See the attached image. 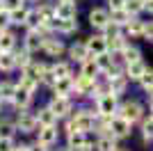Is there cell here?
Masks as SVG:
<instances>
[{
    "label": "cell",
    "mask_w": 153,
    "mask_h": 151,
    "mask_svg": "<svg viewBox=\"0 0 153 151\" xmlns=\"http://www.w3.org/2000/svg\"><path fill=\"white\" fill-rule=\"evenodd\" d=\"M94 117H96V110L94 108H87V105H73V110L69 112L66 117V133L69 131H85V133H91V126H94Z\"/></svg>",
    "instance_id": "1"
},
{
    "label": "cell",
    "mask_w": 153,
    "mask_h": 151,
    "mask_svg": "<svg viewBox=\"0 0 153 151\" xmlns=\"http://www.w3.org/2000/svg\"><path fill=\"white\" fill-rule=\"evenodd\" d=\"M144 112H146V108L142 105L140 101H123V103L117 105V114L123 117V119H128L133 126L142 119V114H144Z\"/></svg>",
    "instance_id": "2"
},
{
    "label": "cell",
    "mask_w": 153,
    "mask_h": 151,
    "mask_svg": "<svg viewBox=\"0 0 153 151\" xmlns=\"http://www.w3.org/2000/svg\"><path fill=\"white\" fill-rule=\"evenodd\" d=\"M14 126H16V133H21V135H32V133H37L39 121H37V117H34V112L21 110L16 121H14Z\"/></svg>",
    "instance_id": "3"
},
{
    "label": "cell",
    "mask_w": 153,
    "mask_h": 151,
    "mask_svg": "<svg viewBox=\"0 0 153 151\" xmlns=\"http://www.w3.org/2000/svg\"><path fill=\"white\" fill-rule=\"evenodd\" d=\"M41 53L48 57H62L66 53V44H64L62 39H57V34H46L44 37V44H41Z\"/></svg>",
    "instance_id": "4"
},
{
    "label": "cell",
    "mask_w": 153,
    "mask_h": 151,
    "mask_svg": "<svg viewBox=\"0 0 153 151\" xmlns=\"http://www.w3.org/2000/svg\"><path fill=\"white\" fill-rule=\"evenodd\" d=\"M73 99L71 96H57V94H53V99H51V103H48V108H51L53 112H55V117L57 119H66L69 117V112L73 110Z\"/></svg>",
    "instance_id": "5"
},
{
    "label": "cell",
    "mask_w": 153,
    "mask_h": 151,
    "mask_svg": "<svg viewBox=\"0 0 153 151\" xmlns=\"http://www.w3.org/2000/svg\"><path fill=\"white\" fill-rule=\"evenodd\" d=\"M110 135H114L117 140H126L133 135V124L119 114H112V119H110Z\"/></svg>",
    "instance_id": "6"
},
{
    "label": "cell",
    "mask_w": 153,
    "mask_h": 151,
    "mask_svg": "<svg viewBox=\"0 0 153 151\" xmlns=\"http://www.w3.org/2000/svg\"><path fill=\"white\" fill-rule=\"evenodd\" d=\"M103 78L108 80L110 94L119 96V99H121V96L126 94L128 85H130V80H128V78H126V73H123V71H117V73H112V76H103Z\"/></svg>",
    "instance_id": "7"
},
{
    "label": "cell",
    "mask_w": 153,
    "mask_h": 151,
    "mask_svg": "<svg viewBox=\"0 0 153 151\" xmlns=\"http://www.w3.org/2000/svg\"><path fill=\"white\" fill-rule=\"evenodd\" d=\"M57 140H59L57 124H55V126H39V128H37V142H39V144H44L46 149L55 147V144H57Z\"/></svg>",
    "instance_id": "8"
},
{
    "label": "cell",
    "mask_w": 153,
    "mask_h": 151,
    "mask_svg": "<svg viewBox=\"0 0 153 151\" xmlns=\"http://www.w3.org/2000/svg\"><path fill=\"white\" fill-rule=\"evenodd\" d=\"M94 110H96V114H117V105H119V96H114V94H103L101 99L94 103Z\"/></svg>",
    "instance_id": "9"
},
{
    "label": "cell",
    "mask_w": 153,
    "mask_h": 151,
    "mask_svg": "<svg viewBox=\"0 0 153 151\" xmlns=\"http://www.w3.org/2000/svg\"><path fill=\"white\" fill-rule=\"evenodd\" d=\"M32 99H34V94H32V92H27L25 87L16 85V89H14V96H12V101H9V103L16 108V112H21V110H27V108L32 105Z\"/></svg>",
    "instance_id": "10"
},
{
    "label": "cell",
    "mask_w": 153,
    "mask_h": 151,
    "mask_svg": "<svg viewBox=\"0 0 153 151\" xmlns=\"http://www.w3.org/2000/svg\"><path fill=\"white\" fill-rule=\"evenodd\" d=\"M98 80V78H96ZM96 80L94 78H85V76H73V99H78V96H89V92L94 89V85H96Z\"/></svg>",
    "instance_id": "11"
},
{
    "label": "cell",
    "mask_w": 153,
    "mask_h": 151,
    "mask_svg": "<svg viewBox=\"0 0 153 151\" xmlns=\"http://www.w3.org/2000/svg\"><path fill=\"white\" fill-rule=\"evenodd\" d=\"M78 19H55L53 23V34H59V37H69V34H76L78 32Z\"/></svg>",
    "instance_id": "12"
},
{
    "label": "cell",
    "mask_w": 153,
    "mask_h": 151,
    "mask_svg": "<svg viewBox=\"0 0 153 151\" xmlns=\"http://www.w3.org/2000/svg\"><path fill=\"white\" fill-rule=\"evenodd\" d=\"M44 37L39 30H25V37H23V48L27 53H39L41 50V44H44Z\"/></svg>",
    "instance_id": "13"
},
{
    "label": "cell",
    "mask_w": 153,
    "mask_h": 151,
    "mask_svg": "<svg viewBox=\"0 0 153 151\" xmlns=\"http://www.w3.org/2000/svg\"><path fill=\"white\" fill-rule=\"evenodd\" d=\"M85 48H87L89 55H98V53H105V50H108V41H105V37L98 32V34H91V37L85 39Z\"/></svg>",
    "instance_id": "14"
},
{
    "label": "cell",
    "mask_w": 153,
    "mask_h": 151,
    "mask_svg": "<svg viewBox=\"0 0 153 151\" xmlns=\"http://www.w3.org/2000/svg\"><path fill=\"white\" fill-rule=\"evenodd\" d=\"M142 30H144V21H142L140 16H133V19L121 28L126 39H142Z\"/></svg>",
    "instance_id": "15"
},
{
    "label": "cell",
    "mask_w": 153,
    "mask_h": 151,
    "mask_svg": "<svg viewBox=\"0 0 153 151\" xmlns=\"http://www.w3.org/2000/svg\"><path fill=\"white\" fill-rule=\"evenodd\" d=\"M146 69H149V64L144 62L142 57H140V60H135V62L123 64V73H126V78H128V80H135V82L140 80V76L144 73Z\"/></svg>",
    "instance_id": "16"
},
{
    "label": "cell",
    "mask_w": 153,
    "mask_h": 151,
    "mask_svg": "<svg viewBox=\"0 0 153 151\" xmlns=\"http://www.w3.org/2000/svg\"><path fill=\"white\" fill-rule=\"evenodd\" d=\"M53 94L57 96H71L73 99V76H64V78H57L53 82Z\"/></svg>",
    "instance_id": "17"
},
{
    "label": "cell",
    "mask_w": 153,
    "mask_h": 151,
    "mask_svg": "<svg viewBox=\"0 0 153 151\" xmlns=\"http://www.w3.org/2000/svg\"><path fill=\"white\" fill-rule=\"evenodd\" d=\"M110 21V12L108 7H94L89 12V25L94 30H103V25Z\"/></svg>",
    "instance_id": "18"
},
{
    "label": "cell",
    "mask_w": 153,
    "mask_h": 151,
    "mask_svg": "<svg viewBox=\"0 0 153 151\" xmlns=\"http://www.w3.org/2000/svg\"><path fill=\"white\" fill-rule=\"evenodd\" d=\"M66 53H69V60L73 64H80V62H85V60L89 57V53L85 48V41H73V44L66 48Z\"/></svg>",
    "instance_id": "19"
},
{
    "label": "cell",
    "mask_w": 153,
    "mask_h": 151,
    "mask_svg": "<svg viewBox=\"0 0 153 151\" xmlns=\"http://www.w3.org/2000/svg\"><path fill=\"white\" fill-rule=\"evenodd\" d=\"M140 124H142V142L146 147H151V142H153V114H151V110L142 114Z\"/></svg>",
    "instance_id": "20"
},
{
    "label": "cell",
    "mask_w": 153,
    "mask_h": 151,
    "mask_svg": "<svg viewBox=\"0 0 153 151\" xmlns=\"http://www.w3.org/2000/svg\"><path fill=\"white\" fill-rule=\"evenodd\" d=\"M55 19H78L76 2H55Z\"/></svg>",
    "instance_id": "21"
},
{
    "label": "cell",
    "mask_w": 153,
    "mask_h": 151,
    "mask_svg": "<svg viewBox=\"0 0 153 151\" xmlns=\"http://www.w3.org/2000/svg\"><path fill=\"white\" fill-rule=\"evenodd\" d=\"M117 147H119V140H117L114 135H110V133H105V135H96V142H94L96 151H114Z\"/></svg>",
    "instance_id": "22"
},
{
    "label": "cell",
    "mask_w": 153,
    "mask_h": 151,
    "mask_svg": "<svg viewBox=\"0 0 153 151\" xmlns=\"http://www.w3.org/2000/svg\"><path fill=\"white\" fill-rule=\"evenodd\" d=\"M51 71L55 73V78H64V76H73V62L71 60H57L51 62Z\"/></svg>",
    "instance_id": "23"
},
{
    "label": "cell",
    "mask_w": 153,
    "mask_h": 151,
    "mask_svg": "<svg viewBox=\"0 0 153 151\" xmlns=\"http://www.w3.org/2000/svg\"><path fill=\"white\" fill-rule=\"evenodd\" d=\"M44 69H46V62H37V60H32L27 67L21 69V76H25V78H30V80H37L39 82V78H41Z\"/></svg>",
    "instance_id": "24"
},
{
    "label": "cell",
    "mask_w": 153,
    "mask_h": 151,
    "mask_svg": "<svg viewBox=\"0 0 153 151\" xmlns=\"http://www.w3.org/2000/svg\"><path fill=\"white\" fill-rule=\"evenodd\" d=\"M34 117H37V121H39V126H55L57 124V117H55V112H53L48 105H44V108H39L37 112H34Z\"/></svg>",
    "instance_id": "25"
},
{
    "label": "cell",
    "mask_w": 153,
    "mask_h": 151,
    "mask_svg": "<svg viewBox=\"0 0 153 151\" xmlns=\"http://www.w3.org/2000/svg\"><path fill=\"white\" fill-rule=\"evenodd\" d=\"M91 60H94L96 69H98V73H108L110 69H114V64H112V57H110V53L105 50V53H98V55H91ZM119 69V67H117Z\"/></svg>",
    "instance_id": "26"
},
{
    "label": "cell",
    "mask_w": 153,
    "mask_h": 151,
    "mask_svg": "<svg viewBox=\"0 0 153 151\" xmlns=\"http://www.w3.org/2000/svg\"><path fill=\"white\" fill-rule=\"evenodd\" d=\"M137 82H140V87L144 89V94H146V99H149V105H151V101H153V71H151V67L140 76Z\"/></svg>",
    "instance_id": "27"
},
{
    "label": "cell",
    "mask_w": 153,
    "mask_h": 151,
    "mask_svg": "<svg viewBox=\"0 0 153 151\" xmlns=\"http://www.w3.org/2000/svg\"><path fill=\"white\" fill-rule=\"evenodd\" d=\"M66 142H69L66 147H82V144L89 142V133H85V131H69V133H66Z\"/></svg>",
    "instance_id": "28"
},
{
    "label": "cell",
    "mask_w": 153,
    "mask_h": 151,
    "mask_svg": "<svg viewBox=\"0 0 153 151\" xmlns=\"http://www.w3.org/2000/svg\"><path fill=\"white\" fill-rule=\"evenodd\" d=\"M37 14L41 21H51L53 16H55V2H46V0H39L37 2Z\"/></svg>",
    "instance_id": "29"
},
{
    "label": "cell",
    "mask_w": 153,
    "mask_h": 151,
    "mask_svg": "<svg viewBox=\"0 0 153 151\" xmlns=\"http://www.w3.org/2000/svg\"><path fill=\"white\" fill-rule=\"evenodd\" d=\"M16 34H14L9 28L7 30H0V50H14L16 48Z\"/></svg>",
    "instance_id": "30"
},
{
    "label": "cell",
    "mask_w": 153,
    "mask_h": 151,
    "mask_svg": "<svg viewBox=\"0 0 153 151\" xmlns=\"http://www.w3.org/2000/svg\"><path fill=\"white\" fill-rule=\"evenodd\" d=\"M12 55H14V64H16V69H23V67H27V64L32 62V53H27L25 48H14L12 50Z\"/></svg>",
    "instance_id": "31"
},
{
    "label": "cell",
    "mask_w": 153,
    "mask_h": 151,
    "mask_svg": "<svg viewBox=\"0 0 153 151\" xmlns=\"http://www.w3.org/2000/svg\"><path fill=\"white\" fill-rule=\"evenodd\" d=\"M108 12H110V21H112V23H117L119 28H123L128 21L133 19V16H130V14L123 9V7H119V9H108Z\"/></svg>",
    "instance_id": "32"
},
{
    "label": "cell",
    "mask_w": 153,
    "mask_h": 151,
    "mask_svg": "<svg viewBox=\"0 0 153 151\" xmlns=\"http://www.w3.org/2000/svg\"><path fill=\"white\" fill-rule=\"evenodd\" d=\"M9 25H23L25 21V14H27V5H21V7H14L9 9Z\"/></svg>",
    "instance_id": "33"
},
{
    "label": "cell",
    "mask_w": 153,
    "mask_h": 151,
    "mask_svg": "<svg viewBox=\"0 0 153 151\" xmlns=\"http://www.w3.org/2000/svg\"><path fill=\"white\" fill-rule=\"evenodd\" d=\"M80 76H85V78H98V69H96V64H94V60H91V55L85 60V62H80Z\"/></svg>",
    "instance_id": "34"
},
{
    "label": "cell",
    "mask_w": 153,
    "mask_h": 151,
    "mask_svg": "<svg viewBox=\"0 0 153 151\" xmlns=\"http://www.w3.org/2000/svg\"><path fill=\"white\" fill-rule=\"evenodd\" d=\"M14 89H16V82L14 80H0V99H2V103H9L14 96Z\"/></svg>",
    "instance_id": "35"
},
{
    "label": "cell",
    "mask_w": 153,
    "mask_h": 151,
    "mask_svg": "<svg viewBox=\"0 0 153 151\" xmlns=\"http://www.w3.org/2000/svg\"><path fill=\"white\" fill-rule=\"evenodd\" d=\"M121 55H123V64H128V62H135V60H140V57H142V50L128 41V44L121 48Z\"/></svg>",
    "instance_id": "36"
},
{
    "label": "cell",
    "mask_w": 153,
    "mask_h": 151,
    "mask_svg": "<svg viewBox=\"0 0 153 151\" xmlns=\"http://www.w3.org/2000/svg\"><path fill=\"white\" fill-rule=\"evenodd\" d=\"M14 69H16V64H14L12 50H2V53H0V71H2V73H12Z\"/></svg>",
    "instance_id": "37"
},
{
    "label": "cell",
    "mask_w": 153,
    "mask_h": 151,
    "mask_svg": "<svg viewBox=\"0 0 153 151\" xmlns=\"http://www.w3.org/2000/svg\"><path fill=\"white\" fill-rule=\"evenodd\" d=\"M39 23H41V19H39V14L34 7H27V14H25V21H23V28L25 30H37Z\"/></svg>",
    "instance_id": "38"
},
{
    "label": "cell",
    "mask_w": 153,
    "mask_h": 151,
    "mask_svg": "<svg viewBox=\"0 0 153 151\" xmlns=\"http://www.w3.org/2000/svg\"><path fill=\"white\" fill-rule=\"evenodd\" d=\"M123 9L130 16H140L144 12V0H123Z\"/></svg>",
    "instance_id": "39"
},
{
    "label": "cell",
    "mask_w": 153,
    "mask_h": 151,
    "mask_svg": "<svg viewBox=\"0 0 153 151\" xmlns=\"http://www.w3.org/2000/svg\"><path fill=\"white\" fill-rule=\"evenodd\" d=\"M98 32H101L103 37H105V41H108V39L117 37V34H121V28H119L117 23H112V21H108V23L103 25V30H98Z\"/></svg>",
    "instance_id": "40"
},
{
    "label": "cell",
    "mask_w": 153,
    "mask_h": 151,
    "mask_svg": "<svg viewBox=\"0 0 153 151\" xmlns=\"http://www.w3.org/2000/svg\"><path fill=\"white\" fill-rule=\"evenodd\" d=\"M126 44H128V39L123 37V32H121V34H117V37L108 39V50H121Z\"/></svg>",
    "instance_id": "41"
},
{
    "label": "cell",
    "mask_w": 153,
    "mask_h": 151,
    "mask_svg": "<svg viewBox=\"0 0 153 151\" xmlns=\"http://www.w3.org/2000/svg\"><path fill=\"white\" fill-rule=\"evenodd\" d=\"M16 85L25 87L27 92H32V94H34V92H37V87H39V82H37V80H30V78H25V76H21L19 80H16Z\"/></svg>",
    "instance_id": "42"
},
{
    "label": "cell",
    "mask_w": 153,
    "mask_h": 151,
    "mask_svg": "<svg viewBox=\"0 0 153 151\" xmlns=\"http://www.w3.org/2000/svg\"><path fill=\"white\" fill-rule=\"evenodd\" d=\"M142 39L151 44L153 41V23L151 21H144V30H142Z\"/></svg>",
    "instance_id": "43"
},
{
    "label": "cell",
    "mask_w": 153,
    "mask_h": 151,
    "mask_svg": "<svg viewBox=\"0 0 153 151\" xmlns=\"http://www.w3.org/2000/svg\"><path fill=\"white\" fill-rule=\"evenodd\" d=\"M21 5H25V0H0V7L2 9H14V7H21Z\"/></svg>",
    "instance_id": "44"
},
{
    "label": "cell",
    "mask_w": 153,
    "mask_h": 151,
    "mask_svg": "<svg viewBox=\"0 0 153 151\" xmlns=\"http://www.w3.org/2000/svg\"><path fill=\"white\" fill-rule=\"evenodd\" d=\"M14 138H0V151H12L14 149Z\"/></svg>",
    "instance_id": "45"
},
{
    "label": "cell",
    "mask_w": 153,
    "mask_h": 151,
    "mask_svg": "<svg viewBox=\"0 0 153 151\" xmlns=\"http://www.w3.org/2000/svg\"><path fill=\"white\" fill-rule=\"evenodd\" d=\"M7 28H12L9 25V14H7V9L0 7V30H7Z\"/></svg>",
    "instance_id": "46"
},
{
    "label": "cell",
    "mask_w": 153,
    "mask_h": 151,
    "mask_svg": "<svg viewBox=\"0 0 153 151\" xmlns=\"http://www.w3.org/2000/svg\"><path fill=\"white\" fill-rule=\"evenodd\" d=\"M69 151H94V142H87V144H82V147H69Z\"/></svg>",
    "instance_id": "47"
},
{
    "label": "cell",
    "mask_w": 153,
    "mask_h": 151,
    "mask_svg": "<svg viewBox=\"0 0 153 151\" xmlns=\"http://www.w3.org/2000/svg\"><path fill=\"white\" fill-rule=\"evenodd\" d=\"M27 151H48L44 144H39V142H32V144H27Z\"/></svg>",
    "instance_id": "48"
},
{
    "label": "cell",
    "mask_w": 153,
    "mask_h": 151,
    "mask_svg": "<svg viewBox=\"0 0 153 151\" xmlns=\"http://www.w3.org/2000/svg\"><path fill=\"white\" fill-rule=\"evenodd\" d=\"M123 7V0H108V9H119Z\"/></svg>",
    "instance_id": "49"
},
{
    "label": "cell",
    "mask_w": 153,
    "mask_h": 151,
    "mask_svg": "<svg viewBox=\"0 0 153 151\" xmlns=\"http://www.w3.org/2000/svg\"><path fill=\"white\" fill-rule=\"evenodd\" d=\"M12 151H27V144H14Z\"/></svg>",
    "instance_id": "50"
},
{
    "label": "cell",
    "mask_w": 153,
    "mask_h": 151,
    "mask_svg": "<svg viewBox=\"0 0 153 151\" xmlns=\"http://www.w3.org/2000/svg\"><path fill=\"white\" fill-rule=\"evenodd\" d=\"M55 2H76V0H55Z\"/></svg>",
    "instance_id": "51"
},
{
    "label": "cell",
    "mask_w": 153,
    "mask_h": 151,
    "mask_svg": "<svg viewBox=\"0 0 153 151\" xmlns=\"http://www.w3.org/2000/svg\"><path fill=\"white\" fill-rule=\"evenodd\" d=\"M55 151H69V147H62V149H55Z\"/></svg>",
    "instance_id": "52"
},
{
    "label": "cell",
    "mask_w": 153,
    "mask_h": 151,
    "mask_svg": "<svg viewBox=\"0 0 153 151\" xmlns=\"http://www.w3.org/2000/svg\"><path fill=\"white\" fill-rule=\"evenodd\" d=\"M114 151H130V149H121V147H117V149Z\"/></svg>",
    "instance_id": "53"
},
{
    "label": "cell",
    "mask_w": 153,
    "mask_h": 151,
    "mask_svg": "<svg viewBox=\"0 0 153 151\" xmlns=\"http://www.w3.org/2000/svg\"><path fill=\"white\" fill-rule=\"evenodd\" d=\"M2 105H5V103H2V99H0V110H2Z\"/></svg>",
    "instance_id": "54"
},
{
    "label": "cell",
    "mask_w": 153,
    "mask_h": 151,
    "mask_svg": "<svg viewBox=\"0 0 153 151\" xmlns=\"http://www.w3.org/2000/svg\"><path fill=\"white\" fill-rule=\"evenodd\" d=\"M30 2H39V0H30Z\"/></svg>",
    "instance_id": "55"
},
{
    "label": "cell",
    "mask_w": 153,
    "mask_h": 151,
    "mask_svg": "<svg viewBox=\"0 0 153 151\" xmlns=\"http://www.w3.org/2000/svg\"><path fill=\"white\" fill-rule=\"evenodd\" d=\"M0 53H2V50H0Z\"/></svg>",
    "instance_id": "56"
}]
</instances>
